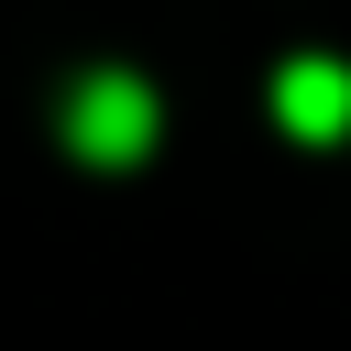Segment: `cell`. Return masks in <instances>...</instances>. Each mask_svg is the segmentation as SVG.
<instances>
[{
    "mask_svg": "<svg viewBox=\"0 0 351 351\" xmlns=\"http://www.w3.org/2000/svg\"><path fill=\"white\" fill-rule=\"evenodd\" d=\"M274 121L296 143H340L351 132V66L340 55H285L274 66Z\"/></svg>",
    "mask_w": 351,
    "mask_h": 351,
    "instance_id": "7a4b0ae2",
    "label": "cell"
},
{
    "mask_svg": "<svg viewBox=\"0 0 351 351\" xmlns=\"http://www.w3.org/2000/svg\"><path fill=\"white\" fill-rule=\"evenodd\" d=\"M66 143H77L88 165H143V143H154V88L121 77V66L77 77V99H66Z\"/></svg>",
    "mask_w": 351,
    "mask_h": 351,
    "instance_id": "6da1fadb",
    "label": "cell"
}]
</instances>
